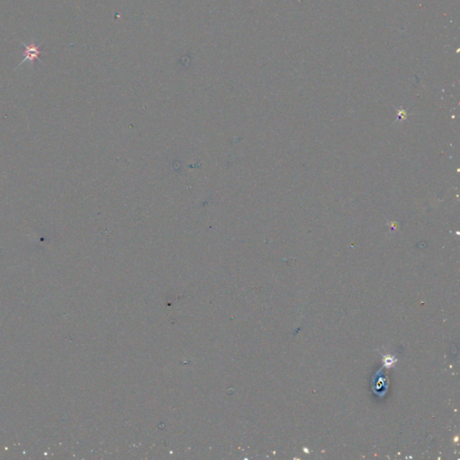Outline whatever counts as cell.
Returning a JSON list of instances; mask_svg holds the SVG:
<instances>
[{
  "instance_id": "cell-1",
  "label": "cell",
  "mask_w": 460,
  "mask_h": 460,
  "mask_svg": "<svg viewBox=\"0 0 460 460\" xmlns=\"http://www.w3.org/2000/svg\"><path fill=\"white\" fill-rule=\"evenodd\" d=\"M21 43L22 45L25 47V53H24V57H24V60L20 62V64L18 65V66H21L23 63H25L26 61L31 62L32 66H33L34 61H41L40 56L43 54L42 50H41V46L43 45L42 43L38 44V45H36L33 43H31L28 45L23 43V42H21Z\"/></svg>"
}]
</instances>
